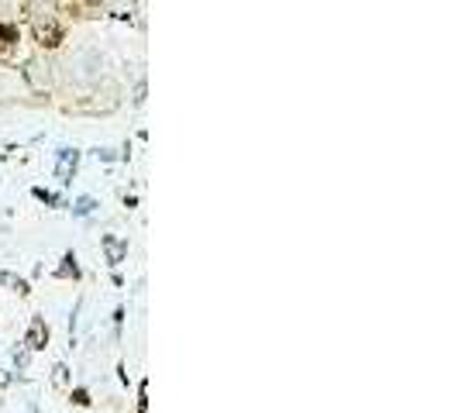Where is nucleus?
<instances>
[{"instance_id": "f257e3e1", "label": "nucleus", "mask_w": 458, "mask_h": 413, "mask_svg": "<svg viewBox=\"0 0 458 413\" xmlns=\"http://www.w3.org/2000/svg\"><path fill=\"white\" fill-rule=\"evenodd\" d=\"M32 28H35V41H39L42 48H59V45H62V28H59V21H55L52 14H45V18L39 14Z\"/></svg>"}, {"instance_id": "9d476101", "label": "nucleus", "mask_w": 458, "mask_h": 413, "mask_svg": "<svg viewBox=\"0 0 458 413\" xmlns=\"http://www.w3.org/2000/svg\"><path fill=\"white\" fill-rule=\"evenodd\" d=\"M4 283H7V286H14L18 293H28V283H25V279H18V276H11V272H4Z\"/></svg>"}, {"instance_id": "9b49d317", "label": "nucleus", "mask_w": 458, "mask_h": 413, "mask_svg": "<svg viewBox=\"0 0 458 413\" xmlns=\"http://www.w3.org/2000/svg\"><path fill=\"white\" fill-rule=\"evenodd\" d=\"M90 210H93V200H90V197H83V200L76 204V214H90Z\"/></svg>"}, {"instance_id": "20e7f679", "label": "nucleus", "mask_w": 458, "mask_h": 413, "mask_svg": "<svg viewBox=\"0 0 458 413\" xmlns=\"http://www.w3.org/2000/svg\"><path fill=\"white\" fill-rule=\"evenodd\" d=\"M48 344V328H45L42 317H35L32 321V328H28V348L32 351H39V348H45Z\"/></svg>"}, {"instance_id": "7ed1b4c3", "label": "nucleus", "mask_w": 458, "mask_h": 413, "mask_svg": "<svg viewBox=\"0 0 458 413\" xmlns=\"http://www.w3.org/2000/svg\"><path fill=\"white\" fill-rule=\"evenodd\" d=\"M76 152L73 148H62L59 152V165H55V176H59V183H69L73 179V172H76Z\"/></svg>"}, {"instance_id": "39448f33", "label": "nucleus", "mask_w": 458, "mask_h": 413, "mask_svg": "<svg viewBox=\"0 0 458 413\" xmlns=\"http://www.w3.org/2000/svg\"><path fill=\"white\" fill-rule=\"evenodd\" d=\"M25 76L32 80V86H35V90H45V86H48V73H45V76H42V66H39V62H28V69H25Z\"/></svg>"}, {"instance_id": "0eeeda50", "label": "nucleus", "mask_w": 458, "mask_h": 413, "mask_svg": "<svg viewBox=\"0 0 458 413\" xmlns=\"http://www.w3.org/2000/svg\"><path fill=\"white\" fill-rule=\"evenodd\" d=\"M111 14H114V18H131V14H134V0H114Z\"/></svg>"}, {"instance_id": "6e6552de", "label": "nucleus", "mask_w": 458, "mask_h": 413, "mask_svg": "<svg viewBox=\"0 0 458 413\" xmlns=\"http://www.w3.org/2000/svg\"><path fill=\"white\" fill-rule=\"evenodd\" d=\"M62 262H66V265H62V269H59L55 276H62V279H66V276H80V269H76V255H73V251H69V255H66Z\"/></svg>"}, {"instance_id": "f8f14e48", "label": "nucleus", "mask_w": 458, "mask_h": 413, "mask_svg": "<svg viewBox=\"0 0 458 413\" xmlns=\"http://www.w3.org/2000/svg\"><path fill=\"white\" fill-rule=\"evenodd\" d=\"M73 400H76L80 407H86V403H90V396H86V389H76V393H73Z\"/></svg>"}, {"instance_id": "423d86ee", "label": "nucleus", "mask_w": 458, "mask_h": 413, "mask_svg": "<svg viewBox=\"0 0 458 413\" xmlns=\"http://www.w3.org/2000/svg\"><path fill=\"white\" fill-rule=\"evenodd\" d=\"M11 45H18V28L14 24H0V52L11 48Z\"/></svg>"}, {"instance_id": "ddd939ff", "label": "nucleus", "mask_w": 458, "mask_h": 413, "mask_svg": "<svg viewBox=\"0 0 458 413\" xmlns=\"http://www.w3.org/2000/svg\"><path fill=\"white\" fill-rule=\"evenodd\" d=\"M62 382H66V365H59V369H55V386H62Z\"/></svg>"}, {"instance_id": "1a4fd4ad", "label": "nucleus", "mask_w": 458, "mask_h": 413, "mask_svg": "<svg viewBox=\"0 0 458 413\" xmlns=\"http://www.w3.org/2000/svg\"><path fill=\"white\" fill-rule=\"evenodd\" d=\"M59 10L69 14V18H80V14H83V4H80V0H59Z\"/></svg>"}, {"instance_id": "f03ea898", "label": "nucleus", "mask_w": 458, "mask_h": 413, "mask_svg": "<svg viewBox=\"0 0 458 413\" xmlns=\"http://www.w3.org/2000/svg\"><path fill=\"white\" fill-rule=\"evenodd\" d=\"M100 245H104V251H107V262H111V265L125 262V255H127V241H125V238L104 234V238H100Z\"/></svg>"}]
</instances>
